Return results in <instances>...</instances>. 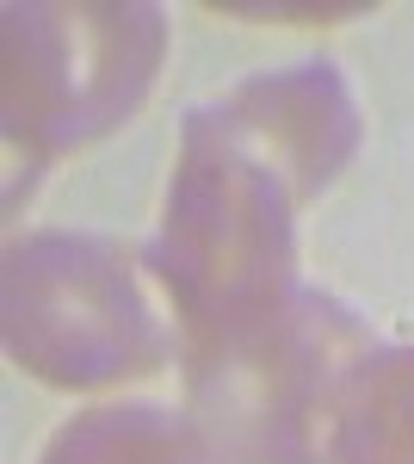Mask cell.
<instances>
[{
    "mask_svg": "<svg viewBox=\"0 0 414 464\" xmlns=\"http://www.w3.org/2000/svg\"><path fill=\"white\" fill-rule=\"evenodd\" d=\"M168 56V13L149 0L6 6L0 118L32 168L100 143L149 100Z\"/></svg>",
    "mask_w": 414,
    "mask_h": 464,
    "instance_id": "277c9868",
    "label": "cell"
},
{
    "mask_svg": "<svg viewBox=\"0 0 414 464\" xmlns=\"http://www.w3.org/2000/svg\"><path fill=\"white\" fill-rule=\"evenodd\" d=\"M37 464H223L205 428L168 402H100L56 428Z\"/></svg>",
    "mask_w": 414,
    "mask_h": 464,
    "instance_id": "8992f818",
    "label": "cell"
},
{
    "mask_svg": "<svg viewBox=\"0 0 414 464\" xmlns=\"http://www.w3.org/2000/svg\"><path fill=\"white\" fill-rule=\"evenodd\" d=\"M217 106L229 111V124L297 186L303 205L341 179V168L359 155V137H365V118H359V100H352L346 74L334 63H322V56L247 74Z\"/></svg>",
    "mask_w": 414,
    "mask_h": 464,
    "instance_id": "5b68a950",
    "label": "cell"
},
{
    "mask_svg": "<svg viewBox=\"0 0 414 464\" xmlns=\"http://www.w3.org/2000/svg\"><path fill=\"white\" fill-rule=\"evenodd\" d=\"M371 347L378 341L359 310L291 285L179 341L186 415L223 464H328L346 378Z\"/></svg>",
    "mask_w": 414,
    "mask_h": 464,
    "instance_id": "6da1fadb",
    "label": "cell"
},
{
    "mask_svg": "<svg viewBox=\"0 0 414 464\" xmlns=\"http://www.w3.org/2000/svg\"><path fill=\"white\" fill-rule=\"evenodd\" d=\"M297 211H303L297 186L229 124V111H186L161 198V229L142 248L179 341L303 285Z\"/></svg>",
    "mask_w": 414,
    "mask_h": 464,
    "instance_id": "7a4b0ae2",
    "label": "cell"
},
{
    "mask_svg": "<svg viewBox=\"0 0 414 464\" xmlns=\"http://www.w3.org/2000/svg\"><path fill=\"white\" fill-rule=\"evenodd\" d=\"M149 260L93 229H32L6 248L0 328L19 372L56 391H105L179 359Z\"/></svg>",
    "mask_w": 414,
    "mask_h": 464,
    "instance_id": "3957f363",
    "label": "cell"
},
{
    "mask_svg": "<svg viewBox=\"0 0 414 464\" xmlns=\"http://www.w3.org/2000/svg\"><path fill=\"white\" fill-rule=\"evenodd\" d=\"M328 464H414V341L371 347L346 378Z\"/></svg>",
    "mask_w": 414,
    "mask_h": 464,
    "instance_id": "52a82bcc",
    "label": "cell"
}]
</instances>
